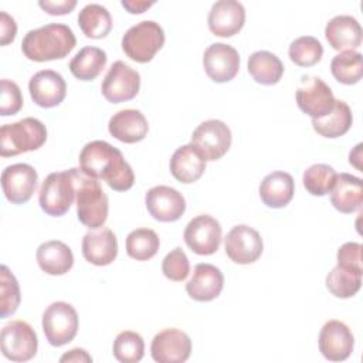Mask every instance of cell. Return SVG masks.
<instances>
[{
    "mask_svg": "<svg viewBox=\"0 0 363 363\" xmlns=\"http://www.w3.org/2000/svg\"><path fill=\"white\" fill-rule=\"evenodd\" d=\"M164 44V31L159 23L143 20L132 26L122 37V50L133 61L149 62Z\"/></svg>",
    "mask_w": 363,
    "mask_h": 363,
    "instance_id": "8992f818",
    "label": "cell"
},
{
    "mask_svg": "<svg viewBox=\"0 0 363 363\" xmlns=\"http://www.w3.org/2000/svg\"><path fill=\"white\" fill-rule=\"evenodd\" d=\"M248 72L255 82L274 85L284 74V64L269 51H255L248 57Z\"/></svg>",
    "mask_w": 363,
    "mask_h": 363,
    "instance_id": "f1b7e54d",
    "label": "cell"
},
{
    "mask_svg": "<svg viewBox=\"0 0 363 363\" xmlns=\"http://www.w3.org/2000/svg\"><path fill=\"white\" fill-rule=\"evenodd\" d=\"M330 71L340 84H356L363 74V57L357 51H342L332 58Z\"/></svg>",
    "mask_w": 363,
    "mask_h": 363,
    "instance_id": "d6a6232c",
    "label": "cell"
},
{
    "mask_svg": "<svg viewBox=\"0 0 363 363\" xmlns=\"http://www.w3.org/2000/svg\"><path fill=\"white\" fill-rule=\"evenodd\" d=\"M150 353L159 363H183L190 357L191 340L180 329H163L153 337Z\"/></svg>",
    "mask_w": 363,
    "mask_h": 363,
    "instance_id": "2e32d148",
    "label": "cell"
},
{
    "mask_svg": "<svg viewBox=\"0 0 363 363\" xmlns=\"http://www.w3.org/2000/svg\"><path fill=\"white\" fill-rule=\"evenodd\" d=\"M79 169H68L50 173L43 182L38 193V203L44 213L52 217L64 216L77 199Z\"/></svg>",
    "mask_w": 363,
    "mask_h": 363,
    "instance_id": "3957f363",
    "label": "cell"
},
{
    "mask_svg": "<svg viewBox=\"0 0 363 363\" xmlns=\"http://www.w3.org/2000/svg\"><path fill=\"white\" fill-rule=\"evenodd\" d=\"M108 196L102 190L98 179L79 173L77 186V216L88 228L96 230L108 218Z\"/></svg>",
    "mask_w": 363,
    "mask_h": 363,
    "instance_id": "5b68a950",
    "label": "cell"
},
{
    "mask_svg": "<svg viewBox=\"0 0 363 363\" xmlns=\"http://www.w3.org/2000/svg\"><path fill=\"white\" fill-rule=\"evenodd\" d=\"M288 54L294 64L299 67H312L320 61L323 47L318 38L312 35H302L291 43Z\"/></svg>",
    "mask_w": 363,
    "mask_h": 363,
    "instance_id": "8d00e7d4",
    "label": "cell"
},
{
    "mask_svg": "<svg viewBox=\"0 0 363 363\" xmlns=\"http://www.w3.org/2000/svg\"><path fill=\"white\" fill-rule=\"evenodd\" d=\"M203 67L207 77L214 82H228L240 69L238 51L224 43L211 44L204 51Z\"/></svg>",
    "mask_w": 363,
    "mask_h": 363,
    "instance_id": "9a60e30c",
    "label": "cell"
},
{
    "mask_svg": "<svg viewBox=\"0 0 363 363\" xmlns=\"http://www.w3.org/2000/svg\"><path fill=\"white\" fill-rule=\"evenodd\" d=\"M221 235L220 223L208 214H200L190 220L183 233L186 245L199 255L214 254L220 247Z\"/></svg>",
    "mask_w": 363,
    "mask_h": 363,
    "instance_id": "7c38bea8",
    "label": "cell"
},
{
    "mask_svg": "<svg viewBox=\"0 0 363 363\" xmlns=\"http://www.w3.org/2000/svg\"><path fill=\"white\" fill-rule=\"evenodd\" d=\"M362 286V274L352 272L336 265L326 277V288L336 298H350Z\"/></svg>",
    "mask_w": 363,
    "mask_h": 363,
    "instance_id": "e575fe53",
    "label": "cell"
},
{
    "mask_svg": "<svg viewBox=\"0 0 363 363\" xmlns=\"http://www.w3.org/2000/svg\"><path fill=\"white\" fill-rule=\"evenodd\" d=\"M153 4H155V1H135V0H132V1L123 0L122 1V6L132 14H140Z\"/></svg>",
    "mask_w": 363,
    "mask_h": 363,
    "instance_id": "bcb514c9",
    "label": "cell"
},
{
    "mask_svg": "<svg viewBox=\"0 0 363 363\" xmlns=\"http://www.w3.org/2000/svg\"><path fill=\"white\" fill-rule=\"evenodd\" d=\"M337 173L325 163H316L303 172V187L312 196H325L330 193Z\"/></svg>",
    "mask_w": 363,
    "mask_h": 363,
    "instance_id": "d590c367",
    "label": "cell"
},
{
    "mask_svg": "<svg viewBox=\"0 0 363 363\" xmlns=\"http://www.w3.org/2000/svg\"><path fill=\"white\" fill-rule=\"evenodd\" d=\"M35 257L40 268L48 275H64L74 265L71 248L58 240L43 242L37 248Z\"/></svg>",
    "mask_w": 363,
    "mask_h": 363,
    "instance_id": "83f0119b",
    "label": "cell"
},
{
    "mask_svg": "<svg viewBox=\"0 0 363 363\" xmlns=\"http://www.w3.org/2000/svg\"><path fill=\"white\" fill-rule=\"evenodd\" d=\"M78 26L88 38H104L112 30V17L106 7L91 3L78 14Z\"/></svg>",
    "mask_w": 363,
    "mask_h": 363,
    "instance_id": "1f68e13d",
    "label": "cell"
},
{
    "mask_svg": "<svg viewBox=\"0 0 363 363\" xmlns=\"http://www.w3.org/2000/svg\"><path fill=\"white\" fill-rule=\"evenodd\" d=\"M140 88V75L123 61H115L106 72L101 91L106 101L119 104L133 99Z\"/></svg>",
    "mask_w": 363,
    "mask_h": 363,
    "instance_id": "8fae6325",
    "label": "cell"
},
{
    "mask_svg": "<svg viewBox=\"0 0 363 363\" xmlns=\"http://www.w3.org/2000/svg\"><path fill=\"white\" fill-rule=\"evenodd\" d=\"M162 271L166 278L174 282L184 281L190 272V262L180 247L173 248L162 261Z\"/></svg>",
    "mask_w": 363,
    "mask_h": 363,
    "instance_id": "ab89813d",
    "label": "cell"
},
{
    "mask_svg": "<svg viewBox=\"0 0 363 363\" xmlns=\"http://www.w3.org/2000/svg\"><path fill=\"white\" fill-rule=\"evenodd\" d=\"M145 204L149 214L162 223L179 220L186 210V200L182 193L169 186H155L147 190Z\"/></svg>",
    "mask_w": 363,
    "mask_h": 363,
    "instance_id": "e0dca14e",
    "label": "cell"
},
{
    "mask_svg": "<svg viewBox=\"0 0 363 363\" xmlns=\"http://www.w3.org/2000/svg\"><path fill=\"white\" fill-rule=\"evenodd\" d=\"M224 248L231 261L247 265L255 262L261 257L264 244L257 230L245 224H238L228 231L224 241Z\"/></svg>",
    "mask_w": 363,
    "mask_h": 363,
    "instance_id": "4fadbf2b",
    "label": "cell"
},
{
    "mask_svg": "<svg viewBox=\"0 0 363 363\" xmlns=\"http://www.w3.org/2000/svg\"><path fill=\"white\" fill-rule=\"evenodd\" d=\"M207 23L214 35L231 37L242 28L245 9L235 0H218L211 6Z\"/></svg>",
    "mask_w": 363,
    "mask_h": 363,
    "instance_id": "ffe728a7",
    "label": "cell"
},
{
    "mask_svg": "<svg viewBox=\"0 0 363 363\" xmlns=\"http://www.w3.org/2000/svg\"><path fill=\"white\" fill-rule=\"evenodd\" d=\"M17 33V24L6 11H0V44L7 45L13 43Z\"/></svg>",
    "mask_w": 363,
    "mask_h": 363,
    "instance_id": "ee69618b",
    "label": "cell"
},
{
    "mask_svg": "<svg viewBox=\"0 0 363 363\" xmlns=\"http://www.w3.org/2000/svg\"><path fill=\"white\" fill-rule=\"evenodd\" d=\"M28 91L31 99L38 106L54 108L64 101L67 95V84L61 74L52 69H43L31 77Z\"/></svg>",
    "mask_w": 363,
    "mask_h": 363,
    "instance_id": "d6986e66",
    "label": "cell"
},
{
    "mask_svg": "<svg viewBox=\"0 0 363 363\" xmlns=\"http://www.w3.org/2000/svg\"><path fill=\"white\" fill-rule=\"evenodd\" d=\"M37 170L27 163L7 166L1 173V187L6 199L13 204L28 201L37 189Z\"/></svg>",
    "mask_w": 363,
    "mask_h": 363,
    "instance_id": "5bb4252c",
    "label": "cell"
},
{
    "mask_svg": "<svg viewBox=\"0 0 363 363\" xmlns=\"http://www.w3.org/2000/svg\"><path fill=\"white\" fill-rule=\"evenodd\" d=\"M352 122L353 116L349 105L336 99L333 109L328 115L319 119H312V126L320 136L333 139L345 135L350 129Z\"/></svg>",
    "mask_w": 363,
    "mask_h": 363,
    "instance_id": "f546056e",
    "label": "cell"
},
{
    "mask_svg": "<svg viewBox=\"0 0 363 363\" xmlns=\"http://www.w3.org/2000/svg\"><path fill=\"white\" fill-rule=\"evenodd\" d=\"M45 140V125L35 118H23L0 128V155L1 157H10L37 150Z\"/></svg>",
    "mask_w": 363,
    "mask_h": 363,
    "instance_id": "277c9868",
    "label": "cell"
},
{
    "mask_svg": "<svg viewBox=\"0 0 363 363\" xmlns=\"http://www.w3.org/2000/svg\"><path fill=\"white\" fill-rule=\"evenodd\" d=\"M106 52L98 47H84L69 61L71 74L81 81L95 79L106 65Z\"/></svg>",
    "mask_w": 363,
    "mask_h": 363,
    "instance_id": "4dcf8cb0",
    "label": "cell"
},
{
    "mask_svg": "<svg viewBox=\"0 0 363 363\" xmlns=\"http://www.w3.org/2000/svg\"><path fill=\"white\" fill-rule=\"evenodd\" d=\"M337 265L356 274H363L362 269V244L345 242L336 254Z\"/></svg>",
    "mask_w": 363,
    "mask_h": 363,
    "instance_id": "b9f144b4",
    "label": "cell"
},
{
    "mask_svg": "<svg viewBox=\"0 0 363 363\" xmlns=\"http://www.w3.org/2000/svg\"><path fill=\"white\" fill-rule=\"evenodd\" d=\"M75 44V34L68 26L51 23L30 30L21 41V51L28 60L44 62L67 57Z\"/></svg>",
    "mask_w": 363,
    "mask_h": 363,
    "instance_id": "7a4b0ae2",
    "label": "cell"
},
{
    "mask_svg": "<svg viewBox=\"0 0 363 363\" xmlns=\"http://www.w3.org/2000/svg\"><path fill=\"white\" fill-rule=\"evenodd\" d=\"M206 159L191 143L174 150L170 159V173L180 183L197 182L206 170Z\"/></svg>",
    "mask_w": 363,
    "mask_h": 363,
    "instance_id": "d4e9b609",
    "label": "cell"
},
{
    "mask_svg": "<svg viewBox=\"0 0 363 363\" xmlns=\"http://www.w3.org/2000/svg\"><path fill=\"white\" fill-rule=\"evenodd\" d=\"M112 352L121 363H138L143 357L145 342L139 333L123 330L115 337Z\"/></svg>",
    "mask_w": 363,
    "mask_h": 363,
    "instance_id": "74e56055",
    "label": "cell"
},
{
    "mask_svg": "<svg viewBox=\"0 0 363 363\" xmlns=\"http://www.w3.org/2000/svg\"><path fill=\"white\" fill-rule=\"evenodd\" d=\"M354 346V337L350 329L340 320H328L319 333V352L332 362L346 360Z\"/></svg>",
    "mask_w": 363,
    "mask_h": 363,
    "instance_id": "ac0fdd59",
    "label": "cell"
},
{
    "mask_svg": "<svg viewBox=\"0 0 363 363\" xmlns=\"http://www.w3.org/2000/svg\"><path fill=\"white\" fill-rule=\"evenodd\" d=\"M224 285L223 272L211 264H197L191 278L186 284L189 296L199 302H208L216 299Z\"/></svg>",
    "mask_w": 363,
    "mask_h": 363,
    "instance_id": "7402d4cb",
    "label": "cell"
},
{
    "mask_svg": "<svg viewBox=\"0 0 363 363\" xmlns=\"http://www.w3.org/2000/svg\"><path fill=\"white\" fill-rule=\"evenodd\" d=\"M109 133L123 142V143H136L145 139L149 130L147 119L138 109H122L109 119L108 123Z\"/></svg>",
    "mask_w": 363,
    "mask_h": 363,
    "instance_id": "cb8c5ba5",
    "label": "cell"
},
{
    "mask_svg": "<svg viewBox=\"0 0 363 363\" xmlns=\"http://www.w3.org/2000/svg\"><path fill=\"white\" fill-rule=\"evenodd\" d=\"M38 6L51 16H64L74 10V7L77 6V0H41L38 1Z\"/></svg>",
    "mask_w": 363,
    "mask_h": 363,
    "instance_id": "7bdbcfd3",
    "label": "cell"
},
{
    "mask_svg": "<svg viewBox=\"0 0 363 363\" xmlns=\"http://www.w3.org/2000/svg\"><path fill=\"white\" fill-rule=\"evenodd\" d=\"M0 282V315L1 318H7L13 315L20 305V286L16 277L6 265H1Z\"/></svg>",
    "mask_w": 363,
    "mask_h": 363,
    "instance_id": "f35d334b",
    "label": "cell"
},
{
    "mask_svg": "<svg viewBox=\"0 0 363 363\" xmlns=\"http://www.w3.org/2000/svg\"><path fill=\"white\" fill-rule=\"evenodd\" d=\"M325 37L333 50L354 51L362 44V27L354 17L340 14L328 21Z\"/></svg>",
    "mask_w": 363,
    "mask_h": 363,
    "instance_id": "603a6c76",
    "label": "cell"
},
{
    "mask_svg": "<svg viewBox=\"0 0 363 363\" xmlns=\"http://www.w3.org/2000/svg\"><path fill=\"white\" fill-rule=\"evenodd\" d=\"M60 362H92V357L86 353V350L75 347L62 354L60 357Z\"/></svg>",
    "mask_w": 363,
    "mask_h": 363,
    "instance_id": "f6af8a7d",
    "label": "cell"
},
{
    "mask_svg": "<svg viewBox=\"0 0 363 363\" xmlns=\"http://www.w3.org/2000/svg\"><path fill=\"white\" fill-rule=\"evenodd\" d=\"M295 98L298 108L312 119L328 115L336 102L330 86L322 78L312 75H302Z\"/></svg>",
    "mask_w": 363,
    "mask_h": 363,
    "instance_id": "9c48e42d",
    "label": "cell"
},
{
    "mask_svg": "<svg viewBox=\"0 0 363 363\" xmlns=\"http://www.w3.org/2000/svg\"><path fill=\"white\" fill-rule=\"evenodd\" d=\"M191 145L197 147L206 160H218L231 146V130L223 121H204L194 129Z\"/></svg>",
    "mask_w": 363,
    "mask_h": 363,
    "instance_id": "30bf717a",
    "label": "cell"
},
{
    "mask_svg": "<svg viewBox=\"0 0 363 363\" xmlns=\"http://www.w3.org/2000/svg\"><path fill=\"white\" fill-rule=\"evenodd\" d=\"M160 241L150 228H136L126 237V252L136 261H147L156 255Z\"/></svg>",
    "mask_w": 363,
    "mask_h": 363,
    "instance_id": "836d02e7",
    "label": "cell"
},
{
    "mask_svg": "<svg viewBox=\"0 0 363 363\" xmlns=\"http://www.w3.org/2000/svg\"><path fill=\"white\" fill-rule=\"evenodd\" d=\"M79 170L94 179H102L116 191L129 190L135 183L130 164L122 152L105 140L86 143L79 153Z\"/></svg>",
    "mask_w": 363,
    "mask_h": 363,
    "instance_id": "6da1fadb",
    "label": "cell"
},
{
    "mask_svg": "<svg viewBox=\"0 0 363 363\" xmlns=\"http://www.w3.org/2000/svg\"><path fill=\"white\" fill-rule=\"evenodd\" d=\"M294 179L286 172H272L267 174L259 184V197L267 207L282 208L294 197Z\"/></svg>",
    "mask_w": 363,
    "mask_h": 363,
    "instance_id": "4316f807",
    "label": "cell"
},
{
    "mask_svg": "<svg viewBox=\"0 0 363 363\" xmlns=\"http://www.w3.org/2000/svg\"><path fill=\"white\" fill-rule=\"evenodd\" d=\"M82 255L94 265H109L118 255V240L112 230L99 227L88 231L82 238Z\"/></svg>",
    "mask_w": 363,
    "mask_h": 363,
    "instance_id": "44dd1931",
    "label": "cell"
},
{
    "mask_svg": "<svg viewBox=\"0 0 363 363\" xmlns=\"http://www.w3.org/2000/svg\"><path fill=\"white\" fill-rule=\"evenodd\" d=\"M330 203L337 211L345 214L359 210L363 203L362 179L349 173L337 174L330 190Z\"/></svg>",
    "mask_w": 363,
    "mask_h": 363,
    "instance_id": "484cf974",
    "label": "cell"
},
{
    "mask_svg": "<svg viewBox=\"0 0 363 363\" xmlns=\"http://www.w3.org/2000/svg\"><path fill=\"white\" fill-rule=\"evenodd\" d=\"M43 330L51 346L69 343L78 332V313L71 303L58 301L47 306L43 313Z\"/></svg>",
    "mask_w": 363,
    "mask_h": 363,
    "instance_id": "52a82bcc",
    "label": "cell"
},
{
    "mask_svg": "<svg viewBox=\"0 0 363 363\" xmlns=\"http://www.w3.org/2000/svg\"><path fill=\"white\" fill-rule=\"evenodd\" d=\"M1 353L11 362H27L37 353L38 339L26 320L16 319L3 326L0 335Z\"/></svg>",
    "mask_w": 363,
    "mask_h": 363,
    "instance_id": "ba28073f",
    "label": "cell"
},
{
    "mask_svg": "<svg viewBox=\"0 0 363 363\" xmlns=\"http://www.w3.org/2000/svg\"><path fill=\"white\" fill-rule=\"evenodd\" d=\"M0 115L10 116L16 115L23 106V95L20 86L10 79H1L0 82Z\"/></svg>",
    "mask_w": 363,
    "mask_h": 363,
    "instance_id": "60d3db41",
    "label": "cell"
}]
</instances>
